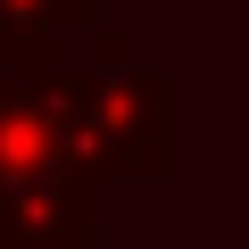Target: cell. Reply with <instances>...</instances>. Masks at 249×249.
<instances>
[{
  "label": "cell",
  "mask_w": 249,
  "mask_h": 249,
  "mask_svg": "<svg viewBox=\"0 0 249 249\" xmlns=\"http://www.w3.org/2000/svg\"><path fill=\"white\" fill-rule=\"evenodd\" d=\"M58 67H34V75L0 67V191L34 166H58V124H50V75Z\"/></svg>",
  "instance_id": "cell-3"
},
{
  "label": "cell",
  "mask_w": 249,
  "mask_h": 249,
  "mask_svg": "<svg viewBox=\"0 0 249 249\" xmlns=\"http://www.w3.org/2000/svg\"><path fill=\"white\" fill-rule=\"evenodd\" d=\"M108 9H91V0H0V67H58V50L75 34H91Z\"/></svg>",
  "instance_id": "cell-4"
},
{
  "label": "cell",
  "mask_w": 249,
  "mask_h": 249,
  "mask_svg": "<svg viewBox=\"0 0 249 249\" xmlns=\"http://www.w3.org/2000/svg\"><path fill=\"white\" fill-rule=\"evenodd\" d=\"M91 9H108V0H91Z\"/></svg>",
  "instance_id": "cell-6"
},
{
  "label": "cell",
  "mask_w": 249,
  "mask_h": 249,
  "mask_svg": "<svg viewBox=\"0 0 249 249\" xmlns=\"http://www.w3.org/2000/svg\"><path fill=\"white\" fill-rule=\"evenodd\" d=\"M58 158L83 183H166L175 166V75L166 67H58L50 75Z\"/></svg>",
  "instance_id": "cell-1"
},
{
  "label": "cell",
  "mask_w": 249,
  "mask_h": 249,
  "mask_svg": "<svg viewBox=\"0 0 249 249\" xmlns=\"http://www.w3.org/2000/svg\"><path fill=\"white\" fill-rule=\"evenodd\" d=\"M91 224H100V183H83L67 158L0 191V249H91Z\"/></svg>",
  "instance_id": "cell-2"
},
{
  "label": "cell",
  "mask_w": 249,
  "mask_h": 249,
  "mask_svg": "<svg viewBox=\"0 0 249 249\" xmlns=\"http://www.w3.org/2000/svg\"><path fill=\"white\" fill-rule=\"evenodd\" d=\"M142 50H133V34L124 25H91V67H133Z\"/></svg>",
  "instance_id": "cell-5"
}]
</instances>
